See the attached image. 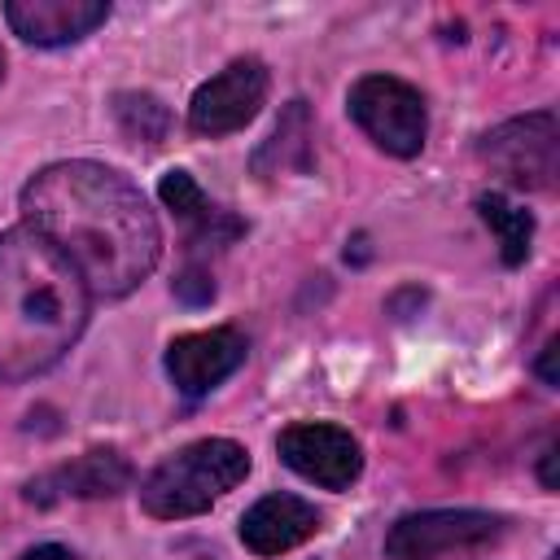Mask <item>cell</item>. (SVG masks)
Instances as JSON below:
<instances>
[{
    "instance_id": "7c38bea8",
    "label": "cell",
    "mask_w": 560,
    "mask_h": 560,
    "mask_svg": "<svg viewBox=\"0 0 560 560\" xmlns=\"http://www.w3.org/2000/svg\"><path fill=\"white\" fill-rule=\"evenodd\" d=\"M131 486V464L118 455V451H88L79 455L74 464L39 477L26 486V499L31 503H52L61 494H74V499H105V494H118Z\"/></svg>"
},
{
    "instance_id": "8fae6325",
    "label": "cell",
    "mask_w": 560,
    "mask_h": 560,
    "mask_svg": "<svg viewBox=\"0 0 560 560\" xmlns=\"http://www.w3.org/2000/svg\"><path fill=\"white\" fill-rule=\"evenodd\" d=\"M319 529V512L298 494H262L241 516V542L258 556H280Z\"/></svg>"
},
{
    "instance_id": "7a4b0ae2",
    "label": "cell",
    "mask_w": 560,
    "mask_h": 560,
    "mask_svg": "<svg viewBox=\"0 0 560 560\" xmlns=\"http://www.w3.org/2000/svg\"><path fill=\"white\" fill-rule=\"evenodd\" d=\"M92 293L26 223L0 236V381L48 372L83 332Z\"/></svg>"
},
{
    "instance_id": "d6986e66",
    "label": "cell",
    "mask_w": 560,
    "mask_h": 560,
    "mask_svg": "<svg viewBox=\"0 0 560 560\" xmlns=\"http://www.w3.org/2000/svg\"><path fill=\"white\" fill-rule=\"evenodd\" d=\"M0 74H4V52H0Z\"/></svg>"
},
{
    "instance_id": "9a60e30c",
    "label": "cell",
    "mask_w": 560,
    "mask_h": 560,
    "mask_svg": "<svg viewBox=\"0 0 560 560\" xmlns=\"http://www.w3.org/2000/svg\"><path fill=\"white\" fill-rule=\"evenodd\" d=\"M118 118H122V127H127L131 136H140V140H149V144H158V140L166 136V109H162L153 96H136V92L118 96Z\"/></svg>"
},
{
    "instance_id": "ba28073f",
    "label": "cell",
    "mask_w": 560,
    "mask_h": 560,
    "mask_svg": "<svg viewBox=\"0 0 560 560\" xmlns=\"http://www.w3.org/2000/svg\"><path fill=\"white\" fill-rule=\"evenodd\" d=\"M276 451L298 477H306V481H315L324 490H346L363 468L359 442L341 424H319V420L289 424L276 438Z\"/></svg>"
},
{
    "instance_id": "ac0fdd59",
    "label": "cell",
    "mask_w": 560,
    "mask_h": 560,
    "mask_svg": "<svg viewBox=\"0 0 560 560\" xmlns=\"http://www.w3.org/2000/svg\"><path fill=\"white\" fill-rule=\"evenodd\" d=\"M551 354H556V341H547V350H542V359H538V376H542L547 385H556V368H551Z\"/></svg>"
},
{
    "instance_id": "8992f818",
    "label": "cell",
    "mask_w": 560,
    "mask_h": 560,
    "mask_svg": "<svg viewBox=\"0 0 560 560\" xmlns=\"http://www.w3.org/2000/svg\"><path fill=\"white\" fill-rule=\"evenodd\" d=\"M262 101H267V66L258 57H241L192 92L188 127L210 140L232 136L262 109Z\"/></svg>"
},
{
    "instance_id": "5bb4252c",
    "label": "cell",
    "mask_w": 560,
    "mask_h": 560,
    "mask_svg": "<svg viewBox=\"0 0 560 560\" xmlns=\"http://www.w3.org/2000/svg\"><path fill=\"white\" fill-rule=\"evenodd\" d=\"M477 210H481L486 228L499 236V254H503V262H508V267L525 262L529 241H534V219H529V210L512 206V201L499 197V192H481V197H477Z\"/></svg>"
},
{
    "instance_id": "52a82bcc",
    "label": "cell",
    "mask_w": 560,
    "mask_h": 560,
    "mask_svg": "<svg viewBox=\"0 0 560 560\" xmlns=\"http://www.w3.org/2000/svg\"><path fill=\"white\" fill-rule=\"evenodd\" d=\"M556 118L551 114H525L503 127H494L481 140V158L516 188H551L556 179Z\"/></svg>"
},
{
    "instance_id": "4fadbf2b",
    "label": "cell",
    "mask_w": 560,
    "mask_h": 560,
    "mask_svg": "<svg viewBox=\"0 0 560 560\" xmlns=\"http://www.w3.org/2000/svg\"><path fill=\"white\" fill-rule=\"evenodd\" d=\"M158 197L166 201V210H175L184 223H192V228L206 232V236H214V228H223V232H232V236L241 232L236 219H228L219 206L206 201V192L197 188V179H192L188 171H166L162 184H158Z\"/></svg>"
},
{
    "instance_id": "277c9868",
    "label": "cell",
    "mask_w": 560,
    "mask_h": 560,
    "mask_svg": "<svg viewBox=\"0 0 560 560\" xmlns=\"http://www.w3.org/2000/svg\"><path fill=\"white\" fill-rule=\"evenodd\" d=\"M503 538V516L477 508H433L394 521L385 534L389 560H455L468 551H486Z\"/></svg>"
},
{
    "instance_id": "6da1fadb",
    "label": "cell",
    "mask_w": 560,
    "mask_h": 560,
    "mask_svg": "<svg viewBox=\"0 0 560 560\" xmlns=\"http://www.w3.org/2000/svg\"><path fill=\"white\" fill-rule=\"evenodd\" d=\"M26 228L39 232L88 284L92 298L131 293L162 254L144 192L101 162H52L22 188Z\"/></svg>"
},
{
    "instance_id": "3957f363",
    "label": "cell",
    "mask_w": 560,
    "mask_h": 560,
    "mask_svg": "<svg viewBox=\"0 0 560 560\" xmlns=\"http://www.w3.org/2000/svg\"><path fill=\"white\" fill-rule=\"evenodd\" d=\"M245 472H249V451L241 442H232V438H201V442L175 451L171 459H162L144 477L140 503L158 521L197 516L219 494H228L232 486H241Z\"/></svg>"
},
{
    "instance_id": "9c48e42d",
    "label": "cell",
    "mask_w": 560,
    "mask_h": 560,
    "mask_svg": "<svg viewBox=\"0 0 560 560\" xmlns=\"http://www.w3.org/2000/svg\"><path fill=\"white\" fill-rule=\"evenodd\" d=\"M245 337L236 328H201V332H184L166 346V376L175 381L179 394L201 398L210 394L219 381H228L241 363H245Z\"/></svg>"
},
{
    "instance_id": "5b68a950",
    "label": "cell",
    "mask_w": 560,
    "mask_h": 560,
    "mask_svg": "<svg viewBox=\"0 0 560 560\" xmlns=\"http://www.w3.org/2000/svg\"><path fill=\"white\" fill-rule=\"evenodd\" d=\"M350 118L394 158H416L424 149V131H429V114H424V96L394 79V74H363L350 96H346Z\"/></svg>"
},
{
    "instance_id": "2e32d148",
    "label": "cell",
    "mask_w": 560,
    "mask_h": 560,
    "mask_svg": "<svg viewBox=\"0 0 560 560\" xmlns=\"http://www.w3.org/2000/svg\"><path fill=\"white\" fill-rule=\"evenodd\" d=\"M175 293L184 298V302H192V306H201V302H210L214 298V280L201 271V267H188L179 280H175Z\"/></svg>"
},
{
    "instance_id": "30bf717a",
    "label": "cell",
    "mask_w": 560,
    "mask_h": 560,
    "mask_svg": "<svg viewBox=\"0 0 560 560\" xmlns=\"http://www.w3.org/2000/svg\"><path fill=\"white\" fill-rule=\"evenodd\" d=\"M105 18H109L105 0H9L4 4V22L13 26V35L39 48L74 44L92 35Z\"/></svg>"
},
{
    "instance_id": "e0dca14e",
    "label": "cell",
    "mask_w": 560,
    "mask_h": 560,
    "mask_svg": "<svg viewBox=\"0 0 560 560\" xmlns=\"http://www.w3.org/2000/svg\"><path fill=\"white\" fill-rule=\"evenodd\" d=\"M22 560H79L70 547H57V542H39L31 551H22Z\"/></svg>"
}]
</instances>
